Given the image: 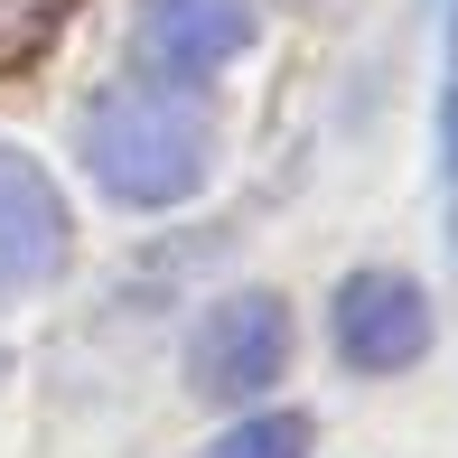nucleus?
<instances>
[{"mask_svg": "<svg viewBox=\"0 0 458 458\" xmlns=\"http://www.w3.org/2000/svg\"><path fill=\"white\" fill-rule=\"evenodd\" d=\"M56 10H66V0H0V56H19V47H29V38L56 19Z\"/></svg>", "mask_w": 458, "mask_h": 458, "instance_id": "0eeeda50", "label": "nucleus"}, {"mask_svg": "<svg viewBox=\"0 0 458 458\" xmlns=\"http://www.w3.org/2000/svg\"><path fill=\"white\" fill-rule=\"evenodd\" d=\"M281 365H290V309L272 290L216 300L197 318V337H187V384H197L206 403H253L262 384H281Z\"/></svg>", "mask_w": 458, "mask_h": 458, "instance_id": "f03ea898", "label": "nucleus"}, {"mask_svg": "<svg viewBox=\"0 0 458 458\" xmlns=\"http://www.w3.org/2000/svg\"><path fill=\"white\" fill-rule=\"evenodd\" d=\"M56 262H66V206H56L38 159L0 150V300L38 290Z\"/></svg>", "mask_w": 458, "mask_h": 458, "instance_id": "39448f33", "label": "nucleus"}, {"mask_svg": "<svg viewBox=\"0 0 458 458\" xmlns=\"http://www.w3.org/2000/svg\"><path fill=\"white\" fill-rule=\"evenodd\" d=\"M337 356L356 374H403L430 356V300L403 272H356L337 290Z\"/></svg>", "mask_w": 458, "mask_h": 458, "instance_id": "7ed1b4c3", "label": "nucleus"}, {"mask_svg": "<svg viewBox=\"0 0 458 458\" xmlns=\"http://www.w3.org/2000/svg\"><path fill=\"white\" fill-rule=\"evenodd\" d=\"M140 66L169 75V85H197V75L234 66L243 38H253V0H140L131 10Z\"/></svg>", "mask_w": 458, "mask_h": 458, "instance_id": "20e7f679", "label": "nucleus"}, {"mask_svg": "<svg viewBox=\"0 0 458 458\" xmlns=\"http://www.w3.org/2000/svg\"><path fill=\"white\" fill-rule=\"evenodd\" d=\"M206 458H309V421L300 411H253V421H234Z\"/></svg>", "mask_w": 458, "mask_h": 458, "instance_id": "423d86ee", "label": "nucleus"}, {"mask_svg": "<svg viewBox=\"0 0 458 458\" xmlns=\"http://www.w3.org/2000/svg\"><path fill=\"white\" fill-rule=\"evenodd\" d=\"M206 113L169 85H113L85 103V169L122 206H178L206 178Z\"/></svg>", "mask_w": 458, "mask_h": 458, "instance_id": "f257e3e1", "label": "nucleus"}]
</instances>
